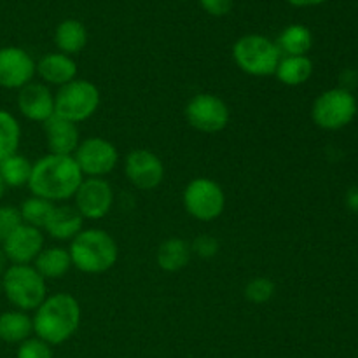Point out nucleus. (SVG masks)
Here are the masks:
<instances>
[{
    "mask_svg": "<svg viewBox=\"0 0 358 358\" xmlns=\"http://www.w3.org/2000/svg\"><path fill=\"white\" fill-rule=\"evenodd\" d=\"M83 180L84 175L73 156L48 154L31 164L28 189L31 196H38L51 203L65 201L76 196Z\"/></svg>",
    "mask_w": 358,
    "mask_h": 358,
    "instance_id": "obj_1",
    "label": "nucleus"
},
{
    "mask_svg": "<svg viewBox=\"0 0 358 358\" xmlns=\"http://www.w3.org/2000/svg\"><path fill=\"white\" fill-rule=\"evenodd\" d=\"M83 318L79 301L70 294H52L35 310L34 332L48 345H62L77 332Z\"/></svg>",
    "mask_w": 358,
    "mask_h": 358,
    "instance_id": "obj_2",
    "label": "nucleus"
},
{
    "mask_svg": "<svg viewBox=\"0 0 358 358\" xmlns=\"http://www.w3.org/2000/svg\"><path fill=\"white\" fill-rule=\"evenodd\" d=\"M72 266L86 275H101L115 266L119 248L114 238L103 229H83L69 247Z\"/></svg>",
    "mask_w": 358,
    "mask_h": 358,
    "instance_id": "obj_3",
    "label": "nucleus"
},
{
    "mask_svg": "<svg viewBox=\"0 0 358 358\" xmlns=\"http://www.w3.org/2000/svg\"><path fill=\"white\" fill-rule=\"evenodd\" d=\"M2 290L16 310L35 311L48 297L45 280L31 264H10L2 275Z\"/></svg>",
    "mask_w": 358,
    "mask_h": 358,
    "instance_id": "obj_4",
    "label": "nucleus"
},
{
    "mask_svg": "<svg viewBox=\"0 0 358 358\" xmlns=\"http://www.w3.org/2000/svg\"><path fill=\"white\" fill-rule=\"evenodd\" d=\"M233 59L241 72L252 77L275 76L282 55L275 41L259 34H248L233 45Z\"/></svg>",
    "mask_w": 358,
    "mask_h": 358,
    "instance_id": "obj_5",
    "label": "nucleus"
},
{
    "mask_svg": "<svg viewBox=\"0 0 358 358\" xmlns=\"http://www.w3.org/2000/svg\"><path fill=\"white\" fill-rule=\"evenodd\" d=\"M100 100V90L91 80L77 77L56 91L55 114L73 124H79L96 114Z\"/></svg>",
    "mask_w": 358,
    "mask_h": 358,
    "instance_id": "obj_6",
    "label": "nucleus"
},
{
    "mask_svg": "<svg viewBox=\"0 0 358 358\" xmlns=\"http://www.w3.org/2000/svg\"><path fill=\"white\" fill-rule=\"evenodd\" d=\"M358 110L357 98L346 87H332L318 94L311 107L315 124L327 131L346 128L355 119Z\"/></svg>",
    "mask_w": 358,
    "mask_h": 358,
    "instance_id": "obj_7",
    "label": "nucleus"
},
{
    "mask_svg": "<svg viewBox=\"0 0 358 358\" xmlns=\"http://www.w3.org/2000/svg\"><path fill=\"white\" fill-rule=\"evenodd\" d=\"M184 208L192 219L210 222L219 219L226 208V194L224 189L215 180L206 177L192 178L182 194Z\"/></svg>",
    "mask_w": 358,
    "mask_h": 358,
    "instance_id": "obj_8",
    "label": "nucleus"
},
{
    "mask_svg": "<svg viewBox=\"0 0 358 358\" xmlns=\"http://www.w3.org/2000/svg\"><path fill=\"white\" fill-rule=\"evenodd\" d=\"M73 159L84 177L105 178V175L112 173L117 166L119 150L107 138L90 136L80 140L79 147L73 152Z\"/></svg>",
    "mask_w": 358,
    "mask_h": 358,
    "instance_id": "obj_9",
    "label": "nucleus"
},
{
    "mask_svg": "<svg viewBox=\"0 0 358 358\" xmlns=\"http://www.w3.org/2000/svg\"><path fill=\"white\" fill-rule=\"evenodd\" d=\"M185 119L201 133H219L229 124L231 112L226 101L213 93H199L185 105Z\"/></svg>",
    "mask_w": 358,
    "mask_h": 358,
    "instance_id": "obj_10",
    "label": "nucleus"
},
{
    "mask_svg": "<svg viewBox=\"0 0 358 358\" xmlns=\"http://www.w3.org/2000/svg\"><path fill=\"white\" fill-rule=\"evenodd\" d=\"M73 199H76V210L84 220H100L112 210L114 189L105 178L84 177Z\"/></svg>",
    "mask_w": 358,
    "mask_h": 358,
    "instance_id": "obj_11",
    "label": "nucleus"
},
{
    "mask_svg": "<svg viewBox=\"0 0 358 358\" xmlns=\"http://www.w3.org/2000/svg\"><path fill=\"white\" fill-rule=\"evenodd\" d=\"M37 76V63L24 49L7 45L0 49V87L17 90L24 87Z\"/></svg>",
    "mask_w": 358,
    "mask_h": 358,
    "instance_id": "obj_12",
    "label": "nucleus"
},
{
    "mask_svg": "<svg viewBox=\"0 0 358 358\" xmlns=\"http://www.w3.org/2000/svg\"><path fill=\"white\" fill-rule=\"evenodd\" d=\"M124 173L136 189L152 191L164 180V164L152 150L135 149L126 156Z\"/></svg>",
    "mask_w": 358,
    "mask_h": 358,
    "instance_id": "obj_13",
    "label": "nucleus"
},
{
    "mask_svg": "<svg viewBox=\"0 0 358 358\" xmlns=\"http://www.w3.org/2000/svg\"><path fill=\"white\" fill-rule=\"evenodd\" d=\"M7 261L13 264H34L44 248V233L28 224H21L2 243Z\"/></svg>",
    "mask_w": 358,
    "mask_h": 358,
    "instance_id": "obj_14",
    "label": "nucleus"
},
{
    "mask_svg": "<svg viewBox=\"0 0 358 358\" xmlns=\"http://www.w3.org/2000/svg\"><path fill=\"white\" fill-rule=\"evenodd\" d=\"M16 103L17 110L28 121L44 124L48 119L55 115V94L44 83H34L31 80L30 84L21 87L20 93H17Z\"/></svg>",
    "mask_w": 358,
    "mask_h": 358,
    "instance_id": "obj_15",
    "label": "nucleus"
},
{
    "mask_svg": "<svg viewBox=\"0 0 358 358\" xmlns=\"http://www.w3.org/2000/svg\"><path fill=\"white\" fill-rule=\"evenodd\" d=\"M45 142H48L49 154H58V156H73L80 143L79 128L73 122L52 115L51 119L44 122Z\"/></svg>",
    "mask_w": 358,
    "mask_h": 358,
    "instance_id": "obj_16",
    "label": "nucleus"
},
{
    "mask_svg": "<svg viewBox=\"0 0 358 358\" xmlns=\"http://www.w3.org/2000/svg\"><path fill=\"white\" fill-rule=\"evenodd\" d=\"M37 76L45 86H65L77 79V63L63 52H48L37 62Z\"/></svg>",
    "mask_w": 358,
    "mask_h": 358,
    "instance_id": "obj_17",
    "label": "nucleus"
},
{
    "mask_svg": "<svg viewBox=\"0 0 358 358\" xmlns=\"http://www.w3.org/2000/svg\"><path fill=\"white\" fill-rule=\"evenodd\" d=\"M84 219L77 212L76 206L69 205H55L44 229L49 236L59 241H72L77 234L83 231Z\"/></svg>",
    "mask_w": 358,
    "mask_h": 358,
    "instance_id": "obj_18",
    "label": "nucleus"
},
{
    "mask_svg": "<svg viewBox=\"0 0 358 358\" xmlns=\"http://www.w3.org/2000/svg\"><path fill=\"white\" fill-rule=\"evenodd\" d=\"M31 266L37 269L38 275L44 280L63 278L73 268L69 248L63 247L42 248V252L37 255Z\"/></svg>",
    "mask_w": 358,
    "mask_h": 358,
    "instance_id": "obj_19",
    "label": "nucleus"
},
{
    "mask_svg": "<svg viewBox=\"0 0 358 358\" xmlns=\"http://www.w3.org/2000/svg\"><path fill=\"white\" fill-rule=\"evenodd\" d=\"M191 245L182 238H168L159 245L156 254L157 266L166 273L182 271L191 261Z\"/></svg>",
    "mask_w": 358,
    "mask_h": 358,
    "instance_id": "obj_20",
    "label": "nucleus"
},
{
    "mask_svg": "<svg viewBox=\"0 0 358 358\" xmlns=\"http://www.w3.org/2000/svg\"><path fill=\"white\" fill-rule=\"evenodd\" d=\"M275 76L283 86H303L313 76V62L308 56H282Z\"/></svg>",
    "mask_w": 358,
    "mask_h": 358,
    "instance_id": "obj_21",
    "label": "nucleus"
},
{
    "mask_svg": "<svg viewBox=\"0 0 358 358\" xmlns=\"http://www.w3.org/2000/svg\"><path fill=\"white\" fill-rule=\"evenodd\" d=\"M31 332H34V322L27 311L10 310L0 315V341L21 345L30 339Z\"/></svg>",
    "mask_w": 358,
    "mask_h": 358,
    "instance_id": "obj_22",
    "label": "nucleus"
},
{
    "mask_svg": "<svg viewBox=\"0 0 358 358\" xmlns=\"http://www.w3.org/2000/svg\"><path fill=\"white\" fill-rule=\"evenodd\" d=\"M276 45L282 56H308L313 48V35L304 24H289L278 35Z\"/></svg>",
    "mask_w": 358,
    "mask_h": 358,
    "instance_id": "obj_23",
    "label": "nucleus"
},
{
    "mask_svg": "<svg viewBox=\"0 0 358 358\" xmlns=\"http://www.w3.org/2000/svg\"><path fill=\"white\" fill-rule=\"evenodd\" d=\"M56 48L63 55H77L83 51L87 44V30L80 21L65 20L56 27L55 30Z\"/></svg>",
    "mask_w": 358,
    "mask_h": 358,
    "instance_id": "obj_24",
    "label": "nucleus"
},
{
    "mask_svg": "<svg viewBox=\"0 0 358 358\" xmlns=\"http://www.w3.org/2000/svg\"><path fill=\"white\" fill-rule=\"evenodd\" d=\"M31 164L21 154H13L0 161V177H2L6 187H23L28 185L31 175Z\"/></svg>",
    "mask_w": 358,
    "mask_h": 358,
    "instance_id": "obj_25",
    "label": "nucleus"
},
{
    "mask_svg": "<svg viewBox=\"0 0 358 358\" xmlns=\"http://www.w3.org/2000/svg\"><path fill=\"white\" fill-rule=\"evenodd\" d=\"M21 143V126L10 112L0 108V161L17 152Z\"/></svg>",
    "mask_w": 358,
    "mask_h": 358,
    "instance_id": "obj_26",
    "label": "nucleus"
},
{
    "mask_svg": "<svg viewBox=\"0 0 358 358\" xmlns=\"http://www.w3.org/2000/svg\"><path fill=\"white\" fill-rule=\"evenodd\" d=\"M52 208H55V203L48 201L44 198H38V196H30L20 206L21 220H23V224H28V226L44 229Z\"/></svg>",
    "mask_w": 358,
    "mask_h": 358,
    "instance_id": "obj_27",
    "label": "nucleus"
},
{
    "mask_svg": "<svg viewBox=\"0 0 358 358\" xmlns=\"http://www.w3.org/2000/svg\"><path fill=\"white\" fill-rule=\"evenodd\" d=\"M276 285L273 280L266 278V276H257V278L250 280L245 287V299L250 301L254 304H266L275 297Z\"/></svg>",
    "mask_w": 358,
    "mask_h": 358,
    "instance_id": "obj_28",
    "label": "nucleus"
},
{
    "mask_svg": "<svg viewBox=\"0 0 358 358\" xmlns=\"http://www.w3.org/2000/svg\"><path fill=\"white\" fill-rule=\"evenodd\" d=\"M21 224H23V220H21L20 208L10 205H0V245Z\"/></svg>",
    "mask_w": 358,
    "mask_h": 358,
    "instance_id": "obj_29",
    "label": "nucleus"
},
{
    "mask_svg": "<svg viewBox=\"0 0 358 358\" xmlns=\"http://www.w3.org/2000/svg\"><path fill=\"white\" fill-rule=\"evenodd\" d=\"M16 358H52L51 345L38 338H30L21 343Z\"/></svg>",
    "mask_w": 358,
    "mask_h": 358,
    "instance_id": "obj_30",
    "label": "nucleus"
},
{
    "mask_svg": "<svg viewBox=\"0 0 358 358\" xmlns=\"http://www.w3.org/2000/svg\"><path fill=\"white\" fill-rule=\"evenodd\" d=\"M219 240L213 238L212 234H199L198 238H194L191 245L192 254L198 255L199 259H213L219 254Z\"/></svg>",
    "mask_w": 358,
    "mask_h": 358,
    "instance_id": "obj_31",
    "label": "nucleus"
},
{
    "mask_svg": "<svg viewBox=\"0 0 358 358\" xmlns=\"http://www.w3.org/2000/svg\"><path fill=\"white\" fill-rule=\"evenodd\" d=\"M199 6L206 14L215 17H222L231 13L234 0H199Z\"/></svg>",
    "mask_w": 358,
    "mask_h": 358,
    "instance_id": "obj_32",
    "label": "nucleus"
},
{
    "mask_svg": "<svg viewBox=\"0 0 358 358\" xmlns=\"http://www.w3.org/2000/svg\"><path fill=\"white\" fill-rule=\"evenodd\" d=\"M345 201H346V206H348L352 212L358 213V185H353V187L348 189Z\"/></svg>",
    "mask_w": 358,
    "mask_h": 358,
    "instance_id": "obj_33",
    "label": "nucleus"
},
{
    "mask_svg": "<svg viewBox=\"0 0 358 358\" xmlns=\"http://www.w3.org/2000/svg\"><path fill=\"white\" fill-rule=\"evenodd\" d=\"M285 2L294 7H315L322 6V3H325L327 0H285Z\"/></svg>",
    "mask_w": 358,
    "mask_h": 358,
    "instance_id": "obj_34",
    "label": "nucleus"
},
{
    "mask_svg": "<svg viewBox=\"0 0 358 358\" xmlns=\"http://www.w3.org/2000/svg\"><path fill=\"white\" fill-rule=\"evenodd\" d=\"M7 257H6V254H3V248H2V245H0V275H3V271H6L7 269Z\"/></svg>",
    "mask_w": 358,
    "mask_h": 358,
    "instance_id": "obj_35",
    "label": "nucleus"
},
{
    "mask_svg": "<svg viewBox=\"0 0 358 358\" xmlns=\"http://www.w3.org/2000/svg\"><path fill=\"white\" fill-rule=\"evenodd\" d=\"M6 184H3V180H2V177H0V199L3 198V192H6Z\"/></svg>",
    "mask_w": 358,
    "mask_h": 358,
    "instance_id": "obj_36",
    "label": "nucleus"
},
{
    "mask_svg": "<svg viewBox=\"0 0 358 358\" xmlns=\"http://www.w3.org/2000/svg\"><path fill=\"white\" fill-rule=\"evenodd\" d=\"M184 2H185V0H184Z\"/></svg>",
    "mask_w": 358,
    "mask_h": 358,
    "instance_id": "obj_37",
    "label": "nucleus"
}]
</instances>
